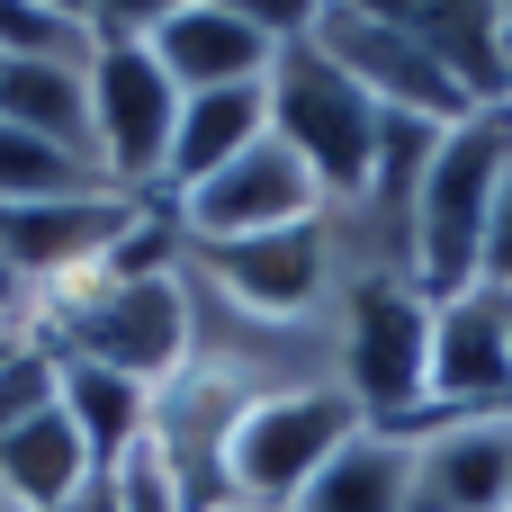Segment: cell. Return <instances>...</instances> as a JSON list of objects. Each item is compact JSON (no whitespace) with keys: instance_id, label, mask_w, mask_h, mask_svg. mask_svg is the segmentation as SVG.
Returning <instances> with one entry per match:
<instances>
[{"instance_id":"7","label":"cell","mask_w":512,"mask_h":512,"mask_svg":"<svg viewBox=\"0 0 512 512\" xmlns=\"http://www.w3.org/2000/svg\"><path fill=\"white\" fill-rule=\"evenodd\" d=\"M369 432V414L342 396V387H297V396H261L243 423H234V459H225V477H234V504L252 512H288L351 441Z\"/></svg>"},{"instance_id":"8","label":"cell","mask_w":512,"mask_h":512,"mask_svg":"<svg viewBox=\"0 0 512 512\" xmlns=\"http://www.w3.org/2000/svg\"><path fill=\"white\" fill-rule=\"evenodd\" d=\"M306 9H261V0H153V63L171 72L180 99L198 90H261L279 45L297 36Z\"/></svg>"},{"instance_id":"1","label":"cell","mask_w":512,"mask_h":512,"mask_svg":"<svg viewBox=\"0 0 512 512\" xmlns=\"http://www.w3.org/2000/svg\"><path fill=\"white\" fill-rule=\"evenodd\" d=\"M36 333L63 351V360H90V369H117L135 387H171L198 351V324H189V279L180 261L162 270H99L63 297L36 306Z\"/></svg>"},{"instance_id":"4","label":"cell","mask_w":512,"mask_h":512,"mask_svg":"<svg viewBox=\"0 0 512 512\" xmlns=\"http://www.w3.org/2000/svg\"><path fill=\"white\" fill-rule=\"evenodd\" d=\"M270 135L315 171V189H324L333 207H360V198H369L378 153H387V117H378V99H369L351 72H333V63L315 54L306 18H297V36H288L279 63H270Z\"/></svg>"},{"instance_id":"17","label":"cell","mask_w":512,"mask_h":512,"mask_svg":"<svg viewBox=\"0 0 512 512\" xmlns=\"http://www.w3.org/2000/svg\"><path fill=\"white\" fill-rule=\"evenodd\" d=\"M0 117L63 144L72 162L99 171V117H90V72L72 63H0Z\"/></svg>"},{"instance_id":"21","label":"cell","mask_w":512,"mask_h":512,"mask_svg":"<svg viewBox=\"0 0 512 512\" xmlns=\"http://www.w3.org/2000/svg\"><path fill=\"white\" fill-rule=\"evenodd\" d=\"M99 189H117V180L0 117V207H27V198H99Z\"/></svg>"},{"instance_id":"11","label":"cell","mask_w":512,"mask_h":512,"mask_svg":"<svg viewBox=\"0 0 512 512\" xmlns=\"http://www.w3.org/2000/svg\"><path fill=\"white\" fill-rule=\"evenodd\" d=\"M261 396H243L234 378H216V369H180L162 396H153V459H162V477L180 486V504L189 512H225L234 504V477H225V459H234V423L252 414Z\"/></svg>"},{"instance_id":"16","label":"cell","mask_w":512,"mask_h":512,"mask_svg":"<svg viewBox=\"0 0 512 512\" xmlns=\"http://www.w3.org/2000/svg\"><path fill=\"white\" fill-rule=\"evenodd\" d=\"M63 414H72V432H81L99 477H117L153 441V387H135L117 369H90V360H63Z\"/></svg>"},{"instance_id":"26","label":"cell","mask_w":512,"mask_h":512,"mask_svg":"<svg viewBox=\"0 0 512 512\" xmlns=\"http://www.w3.org/2000/svg\"><path fill=\"white\" fill-rule=\"evenodd\" d=\"M63 512H117V486H108V477H90V486H81Z\"/></svg>"},{"instance_id":"3","label":"cell","mask_w":512,"mask_h":512,"mask_svg":"<svg viewBox=\"0 0 512 512\" xmlns=\"http://www.w3.org/2000/svg\"><path fill=\"white\" fill-rule=\"evenodd\" d=\"M180 279L207 306L252 324H333L351 288V243H342V216L252 234V243H180Z\"/></svg>"},{"instance_id":"12","label":"cell","mask_w":512,"mask_h":512,"mask_svg":"<svg viewBox=\"0 0 512 512\" xmlns=\"http://www.w3.org/2000/svg\"><path fill=\"white\" fill-rule=\"evenodd\" d=\"M459 414H512V333H504L495 288H468V297L432 306V378H423V423L414 432L459 423Z\"/></svg>"},{"instance_id":"31","label":"cell","mask_w":512,"mask_h":512,"mask_svg":"<svg viewBox=\"0 0 512 512\" xmlns=\"http://www.w3.org/2000/svg\"><path fill=\"white\" fill-rule=\"evenodd\" d=\"M225 512H252V504H225Z\"/></svg>"},{"instance_id":"24","label":"cell","mask_w":512,"mask_h":512,"mask_svg":"<svg viewBox=\"0 0 512 512\" xmlns=\"http://www.w3.org/2000/svg\"><path fill=\"white\" fill-rule=\"evenodd\" d=\"M477 288H512V153H504V180H495V216H486V270Z\"/></svg>"},{"instance_id":"5","label":"cell","mask_w":512,"mask_h":512,"mask_svg":"<svg viewBox=\"0 0 512 512\" xmlns=\"http://www.w3.org/2000/svg\"><path fill=\"white\" fill-rule=\"evenodd\" d=\"M333 369H342V396L378 432H414L423 378H432V297L405 270H351L342 315H333Z\"/></svg>"},{"instance_id":"22","label":"cell","mask_w":512,"mask_h":512,"mask_svg":"<svg viewBox=\"0 0 512 512\" xmlns=\"http://www.w3.org/2000/svg\"><path fill=\"white\" fill-rule=\"evenodd\" d=\"M54 405H63V351H54L45 333H18L9 360H0V441L27 432V423L54 414Z\"/></svg>"},{"instance_id":"15","label":"cell","mask_w":512,"mask_h":512,"mask_svg":"<svg viewBox=\"0 0 512 512\" xmlns=\"http://www.w3.org/2000/svg\"><path fill=\"white\" fill-rule=\"evenodd\" d=\"M270 135V81L261 90H198L180 99V135H171V171H162V207L189 198L207 171H225L234 153H252Z\"/></svg>"},{"instance_id":"29","label":"cell","mask_w":512,"mask_h":512,"mask_svg":"<svg viewBox=\"0 0 512 512\" xmlns=\"http://www.w3.org/2000/svg\"><path fill=\"white\" fill-rule=\"evenodd\" d=\"M504 54H512V0H504Z\"/></svg>"},{"instance_id":"28","label":"cell","mask_w":512,"mask_h":512,"mask_svg":"<svg viewBox=\"0 0 512 512\" xmlns=\"http://www.w3.org/2000/svg\"><path fill=\"white\" fill-rule=\"evenodd\" d=\"M495 297H504V333H512V288H495Z\"/></svg>"},{"instance_id":"20","label":"cell","mask_w":512,"mask_h":512,"mask_svg":"<svg viewBox=\"0 0 512 512\" xmlns=\"http://www.w3.org/2000/svg\"><path fill=\"white\" fill-rule=\"evenodd\" d=\"M0 63H99L90 0H0Z\"/></svg>"},{"instance_id":"25","label":"cell","mask_w":512,"mask_h":512,"mask_svg":"<svg viewBox=\"0 0 512 512\" xmlns=\"http://www.w3.org/2000/svg\"><path fill=\"white\" fill-rule=\"evenodd\" d=\"M0 333H36V297H27L9 270H0Z\"/></svg>"},{"instance_id":"27","label":"cell","mask_w":512,"mask_h":512,"mask_svg":"<svg viewBox=\"0 0 512 512\" xmlns=\"http://www.w3.org/2000/svg\"><path fill=\"white\" fill-rule=\"evenodd\" d=\"M0 512H36V504H18V495H9V486H0Z\"/></svg>"},{"instance_id":"13","label":"cell","mask_w":512,"mask_h":512,"mask_svg":"<svg viewBox=\"0 0 512 512\" xmlns=\"http://www.w3.org/2000/svg\"><path fill=\"white\" fill-rule=\"evenodd\" d=\"M414 512H512V414L414 432Z\"/></svg>"},{"instance_id":"14","label":"cell","mask_w":512,"mask_h":512,"mask_svg":"<svg viewBox=\"0 0 512 512\" xmlns=\"http://www.w3.org/2000/svg\"><path fill=\"white\" fill-rule=\"evenodd\" d=\"M423 54L459 81L468 108H512V54H504V0H396Z\"/></svg>"},{"instance_id":"23","label":"cell","mask_w":512,"mask_h":512,"mask_svg":"<svg viewBox=\"0 0 512 512\" xmlns=\"http://www.w3.org/2000/svg\"><path fill=\"white\" fill-rule=\"evenodd\" d=\"M108 486H117V512H189V504H180V486L162 477V459H153V450H135Z\"/></svg>"},{"instance_id":"9","label":"cell","mask_w":512,"mask_h":512,"mask_svg":"<svg viewBox=\"0 0 512 512\" xmlns=\"http://www.w3.org/2000/svg\"><path fill=\"white\" fill-rule=\"evenodd\" d=\"M90 117H99V171H108L126 198H162L171 135H180V90H171V72L153 63L144 36H99Z\"/></svg>"},{"instance_id":"30","label":"cell","mask_w":512,"mask_h":512,"mask_svg":"<svg viewBox=\"0 0 512 512\" xmlns=\"http://www.w3.org/2000/svg\"><path fill=\"white\" fill-rule=\"evenodd\" d=\"M9 342H18V333H0V360H9Z\"/></svg>"},{"instance_id":"18","label":"cell","mask_w":512,"mask_h":512,"mask_svg":"<svg viewBox=\"0 0 512 512\" xmlns=\"http://www.w3.org/2000/svg\"><path fill=\"white\" fill-rule=\"evenodd\" d=\"M288 512H414V441L369 423Z\"/></svg>"},{"instance_id":"19","label":"cell","mask_w":512,"mask_h":512,"mask_svg":"<svg viewBox=\"0 0 512 512\" xmlns=\"http://www.w3.org/2000/svg\"><path fill=\"white\" fill-rule=\"evenodd\" d=\"M90 477H99V468H90V450H81V432H72V414H63V405L0 441V486H9L18 504H36V512H63Z\"/></svg>"},{"instance_id":"2","label":"cell","mask_w":512,"mask_h":512,"mask_svg":"<svg viewBox=\"0 0 512 512\" xmlns=\"http://www.w3.org/2000/svg\"><path fill=\"white\" fill-rule=\"evenodd\" d=\"M512 153V108H477L459 126L432 135L423 180H414V225H405V279L441 306L468 297L486 270V216H495V180Z\"/></svg>"},{"instance_id":"6","label":"cell","mask_w":512,"mask_h":512,"mask_svg":"<svg viewBox=\"0 0 512 512\" xmlns=\"http://www.w3.org/2000/svg\"><path fill=\"white\" fill-rule=\"evenodd\" d=\"M306 36H315V54L333 72H351L378 99V117H405V126H459V117H477L459 99V81L423 54V36L405 27L396 0H315Z\"/></svg>"},{"instance_id":"10","label":"cell","mask_w":512,"mask_h":512,"mask_svg":"<svg viewBox=\"0 0 512 512\" xmlns=\"http://www.w3.org/2000/svg\"><path fill=\"white\" fill-rule=\"evenodd\" d=\"M315 216H333V198L315 189V171L279 135H261L252 153L207 171L189 198H171L180 243H252V234H288V225H315Z\"/></svg>"}]
</instances>
